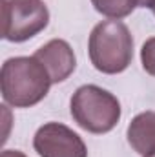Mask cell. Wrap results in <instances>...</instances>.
<instances>
[{
    "instance_id": "obj_1",
    "label": "cell",
    "mask_w": 155,
    "mask_h": 157,
    "mask_svg": "<svg viewBox=\"0 0 155 157\" xmlns=\"http://www.w3.org/2000/svg\"><path fill=\"white\" fill-rule=\"evenodd\" d=\"M51 78L35 57H13L2 64V99L13 108H31L47 95Z\"/></svg>"
},
{
    "instance_id": "obj_2",
    "label": "cell",
    "mask_w": 155,
    "mask_h": 157,
    "mask_svg": "<svg viewBox=\"0 0 155 157\" xmlns=\"http://www.w3.org/2000/svg\"><path fill=\"white\" fill-rule=\"evenodd\" d=\"M88 53L93 68L106 75H117L128 70L133 60V37L120 20L99 22L88 40Z\"/></svg>"
},
{
    "instance_id": "obj_3",
    "label": "cell",
    "mask_w": 155,
    "mask_h": 157,
    "mask_svg": "<svg viewBox=\"0 0 155 157\" xmlns=\"http://www.w3.org/2000/svg\"><path fill=\"white\" fill-rule=\"evenodd\" d=\"M71 117L89 133H108L120 119V102L108 90L84 84L75 90L71 97Z\"/></svg>"
},
{
    "instance_id": "obj_4",
    "label": "cell",
    "mask_w": 155,
    "mask_h": 157,
    "mask_svg": "<svg viewBox=\"0 0 155 157\" xmlns=\"http://www.w3.org/2000/svg\"><path fill=\"white\" fill-rule=\"evenodd\" d=\"M49 11L44 0H4V39L26 42L44 31Z\"/></svg>"
},
{
    "instance_id": "obj_5",
    "label": "cell",
    "mask_w": 155,
    "mask_h": 157,
    "mask_svg": "<svg viewBox=\"0 0 155 157\" xmlns=\"http://www.w3.org/2000/svg\"><path fill=\"white\" fill-rule=\"evenodd\" d=\"M33 148L40 157H88L82 137L62 122H46L33 137Z\"/></svg>"
},
{
    "instance_id": "obj_6",
    "label": "cell",
    "mask_w": 155,
    "mask_h": 157,
    "mask_svg": "<svg viewBox=\"0 0 155 157\" xmlns=\"http://www.w3.org/2000/svg\"><path fill=\"white\" fill-rule=\"evenodd\" d=\"M33 57L46 68L51 84L64 82L77 68V59L71 46L62 39H53L46 42L35 51Z\"/></svg>"
},
{
    "instance_id": "obj_7",
    "label": "cell",
    "mask_w": 155,
    "mask_h": 157,
    "mask_svg": "<svg viewBox=\"0 0 155 157\" xmlns=\"http://www.w3.org/2000/svg\"><path fill=\"white\" fill-rule=\"evenodd\" d=\"M128 143L139 155H155V112H142L131 119Z\"/></svg>"
},
{
    "instance_id": "obj_8",
    "label": "cell",
    "mask_w": 155,
    "mask_h": 157,
    "mask_svg": "<svg viewBox=\"0 0 155 157\" xmlns=\"http://www.w3.org/2000/svg\"><path fill=\"white\" fill-rule=\"evenodd\" d=\"M91 6L104 17L112 20H120L135 9V4L131 0H91Z\"/></svg>"
},
{
    "instance_id": "obj_9",
    "label": "cell",
    "mask_w": 155,
    "mask_h": 157,
    "mask_svg": "<svg viewBox=\"0 0 155 157\" xmlns=\"http://www.w3.org/2000/svg\"><path fill=\"white\" fill-rule=\"evenodd\" d=\"M141 62L148 75L155 77V37L148 39L141 49Z\"/></svg>"
},
{
    "instance_id": "obj_10",
    "label": "cell",
    "mask_w": 155,
    "mask_h": 157,
    "mask_svg": "<svg viewBox=\"0 0 155 157\" xmlns=\"http://www.w3.org/2000/svg\"><path fill=\"white\" fill-rule=\"evenodd\" d=\"M135 4V7H150L153 9L155 7V0H131Z\"/></svg>"
},
{
    "instance_id": "obj_11",
    "label": "cell",
    "mask_w": 155,
    "mask_h": 157,
    "mask_svg": "<svg viewBox=\"0 0 155 157\" xmlns=\"http://www.w3.org/2000/svg\"><path fill=\"white\" fill-rule=\"evenodd\" d=\"M0 157H28L26 154H22L20 150H4Z\"/></svg>"
},
{
    "instance_id": "obj_12",
    "label": "cell",
    "mask_w": 155,
    "mask_h": 157,
    "mask_svg": "<svg viewBox=\"0 0 155 157\" xmlns=\"http://www.w3.org/2000/svg\"><path fill=\"white\" fill-rule=\"evenodd\" d=\"M152 11H153V15H155V7H153V9H152Z\"/></svg>"
},
{
    "instance_id": "obj_13",
    "label": "cell",
    "mask_w": 155,
    "mask_h": 157,
    "mask_svg": "<svg viewBox=\"0 0 155 157\" xmlns=\"http://www.w3.org/2000/svg\"><path fill=\"white\" fill-rule=\"evenodd\" d=\"M150 157H155V155H150Z\"/></svg>"
}]
</instances>
